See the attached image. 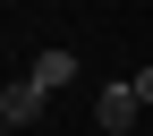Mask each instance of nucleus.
Returning <instances> with one entry per match:
<instances>
[{
  "instance_id": "7ed1b4c3",
  "label": "nucleus",
  "mask_w": 153,
  "mask_h": 136,
  "mask_svg": "<svg viewBox=\"0 0 153 136\" xmlns=\"http://www.w3.org/2000/svg\"><path fill=\"white\" fill-rule=\"evenodd\" d=\"M26 77H34V85H43V94H60L68 77H76V60H68V51H43V60H34Z\"/></svg>"
},
{
  "instance_id": "20e7f679",
  "label": "nucleus",
  "mask_w": 153,
  "mask_h": 136,
  "mask_svg": "<svg viewBox=\"0 0 153 136\" xmlns=\"http://www.w3.org/2000/svg\"><path fill=\"white\" fill-rule=\"evenodd\" d=\"M136 94H145V111H153V68H136Z\"/></svg>"
},
{
  "instance_id": "f03ea898",
  "label": "nucleus",
  "mask_w": 153,
  "mask_h": 136,
  "mask_svg": "<svg viewBox=\"0 0 153 136\" xmlns=\"http://www.w3.org/2000/svg\"><path fill=\"white\" fill-rule=\"evenodd\" d=\"M43 102H51V94H43V85H34V77H9V94H0V119H9V136H17V128H34V119H43Z\"/></svg>"
},
{
  "instance_id": "f257e3e1",
  "label": "nucleus",
  "mask_w": 153,
  "mask_h": 136,
  "mask_svg": "<svg viewBox=\"0 0 153 136\" xmlns=\"http://www.w3.org/2000/svg\"><path fill=\"white\" fill-rule=\"evenodd\" d=\"M136 111H145L136 77H119V85H102V94H94V119H102V136H128V128H136Z\"/></svg>"
}]
</instances>
